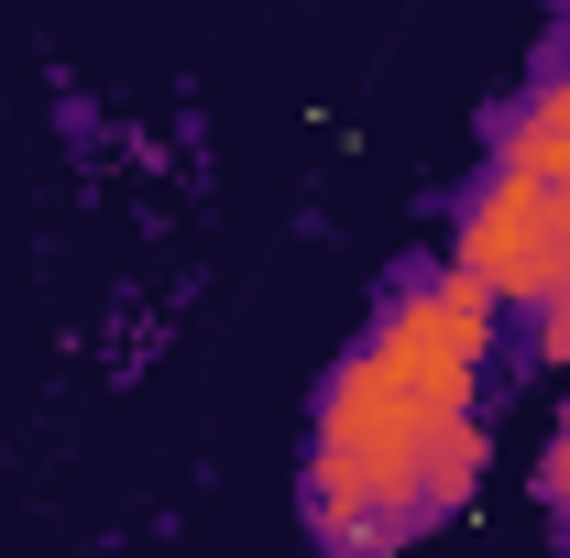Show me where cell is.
Segmentation results:
<instances>
[{"mask_svg": "<svg viewBox=\"0 0 570 558\" xmlns=\"http://www.w3.org/2000/svg\"><path fill=\"white\" fill-rule=\"evenodd\" d=\"M494 340V296L472 275H428L384 307V329L341 361L318 449H307V515L318 537L373 548L406 515L461 504L483 471V427H472V372Z\"/></svg>", "mask_w": 570, "mask_h": 558, "instance_id": "obj_1", "label": "cell"}, {"mask_svg": "<svg viewBox=\"0 0 570 558\" xmlns=\"http://www.w3.org/2000/svg\"><path fill=\"white\" fill-rule=\"evenodd\" d=\"M560 263H570V187L527 176V165H494L483 198L461 209V263L450 275H472L494 307H527L538 318L560 296Z\"/></svg>", "mask_w": 570, "mask_h": 558, "instance_id": "obj_2", "label": "cell"}, {"mask_svg": "<svg viewBox=\"0 0 570 558\" xmlns=\"http://www.w3.org/2000/svg\"><path fill=\"white\" fill-rule=\"evenodd\" d=\"M549 492L570 504V406H560V438H549Z\"/></svg>", "mask_w": 570, "mask_h": 558, "instance_id": "obj_4", "label": "cell"}, {"mask_svg": "<svg viewBox=\"0 0 570 558\" xmlns=\"http://www.w3.org/2000/svg\"><path fill=\"white\" fill-rule=\"evenodd\" d=\"M504 165H527V176L570 187V77H549V88L515 110V132H504Z\"/></svg>", "mask_w": 570, "mask_h": 558, "instance_id": "obj_3", "label": "cell"}]
</instances>
